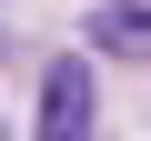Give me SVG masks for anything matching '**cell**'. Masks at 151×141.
<instances>
[{"instance_id":"6da1fadb","label":"cell","mask_w":151,"mask_h":141,"mask_svg":"<svg viewBox=\"0 0 151 141\" xmlns=\"http://www.w3.org/2000/svg\"><path fill=\"white\" fill-rule=\"evenodd\" d=\"M91 60H50L40 81V141H91Z\"/></svg>"},{"instance_id":"7a4b0ae2","label":"cell","mask_w":151,"mask_h":141,"mask_svg":"<svg viewBox=\"0 0 151 141\" xmlns=\"http://www.w3.org/2000/svg\"><path fill=\"white\" fill-rule=\"evenodd\" d=\"M101 40H111V50H141L151 20H141V10H101Z\"/></svg>"}]
</instances>
